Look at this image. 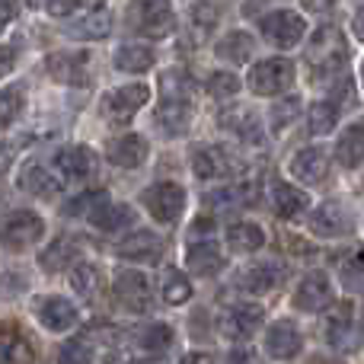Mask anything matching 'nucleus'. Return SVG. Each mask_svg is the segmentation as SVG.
I'll return each instance as SVG.
<instances>
[{
	"label": "nucleus",
	"mask_w": 364,
	"mask_h": 364,
	"mask_svg": "<svg viewBox=\"0 0 364 364\" xmlns=\"http://www.w3.org/2000/svg\"><path fill=\"white\" fill-rule=\"evenodd\" d=\"M348 61V42L342 36L339 26H320L307 42V64L314 77H326L333 80Z\"/></svg>",
	"instance_id": "f257e3e1"
},
{
	"label": "nucleus",
	"mask_w": 364,
	"mask_h": 364,
	"mask_svg": "<svg viewBox=\"0 0 364 364\" xmlns=\"http://www.w3.org/2000/svg\"><path fill=\"white\" fill-rule=\"evenodd\" d=\"M323 336H326V346L333 352H358L364 346V326L355 316V304L352 301H339L329 307V316L323 323Z\"/></svg>",
	"instance_id": "f03ea898"
},
{
	"label": "nucleus",
	"mask_w": 364,
	"mask_h": 364,
	"mask_svg": "<svg viewBox=\"0 0 364 364\" xmlns=\"http://www.w3.org/2000/svg\"><path fill=\"white\" fill-rule=\"evenodd\" d=\"M128 26L138 36L166 38L176 29V13H173L170 0H132L128 4Z\"/></svg>",
	"instance_id": "7ed1b4c3"
},
{
	"label": "nucleus",
	"mask_w": 364,
	"mask_h": 364,
	"mask_svg": "<svg viewBox=\"0 0 364 364\" xmlns=\"http://www.w3.org/2000/svg\"><path fill=\"white\" fill-rule=\"evenodd\" d=\"M250 90L256 96H278L294 83V61L288 58H265V61L252 64L250 77H246Z\"/></svg>",
	"instance_id": "20e7f679"
},
{
	"label": "nucleus",
	"mask_w": 364,
	"mask_h": 364,
	"mask_svg": "<svg viewBox=\"0 0 364 364\" xmlns=\"http://www.w3.org/2000/svg\"><path fill=\"white\" fill-rule=\"evenodd\" d=\"M112 294H115V301H119V307H125L128 314H147V310H151V282H147V275L138 269L115 272Z\"/></svg>",
	"instance_id": "39448f33"
},
{
	"label": "nucleus",
	"mask_w": 364,
	"mask_h": 364,
	"mask_svg": "<svg viewBox=\"0 0 364 364\" xmlns=\"http://www.w3.org/2000/svg\"><path fill=\"white\" fill-rule=\"evenodd\" d=\"M259 29H262V36L269 38L272 45H278V48H294V45L304 42L307 23H304V16L294 10H272L269 16H262Z\"/></svg>",
	"instance_id": "423d86ee"
},
{
	"label": "nucleus",
	"mask_w": 364,
	"mask_h": 364,
	"mask_svg": "<svg viewBox=\"0 0 364 364\" xmlns=\"http://www.w3.org/2000/svg\"><path fill=\"white\" fill-rule=\"evenodd\" d=\"M45 237V220L38 218L29 208H19V211H10L4 220V246L6 250H26V246H36L38 240Z\"/></svg>",
	"instance_id": "0eeeda50"
},
{
	"label": "nucleus",
	"mask_w": 364,
	"mask_h": 364,
	"mask_svg": "<svg viewBox=\"0 0 364 364\" xmlns=\"http://www.w3.org/2000/svg\"><path fill=\"white\" fill-rule=\"evenodd\" d=\"M144 208L151 211L154 220L173 224L186 211V188L179 182H157V186H151L144 192Z\"/></svg>",
	"instance_id": "6e6552de"
},
{
	"label": "nucleus",
	"mask_w": 364,
	"mask_h": 364,
	"mask_svg": "<svg viewBox=\"0 0 364 364\" xmlns=\"http://www.w3.org/2000/svg\"><path fill=\"white\" fill-rule=\"evenodd\" d=\"M333 304H336V288L326 272H310V275H304V282L297 284V291H294V307L301 310V314H320V310H329Z\"/></svg>",
	"instance_id": "1a4fd4ad"
},
{
	"label": "nucleus",
	"mask_w": 364,
	"mask_h": 364,
	"mask_svg": "<svg viewBox=\"0 0 364 364\" xmlns=\"http://www.w3.org/2000/svg\"><path fill=\"white\" fill-rule=\"evenodd\" d=\"M262 323H265V310L252 301H243V304H233V307L220 316V333H224L227 339L246 342L259 333Z\"/></svg>",
	"instance_id": "9d476101"
},
{
	"label": "nucleus",
	"mask_w": 364,
	"mask_h": 364,
	"mask_svg": "<svg viewBox=\"0 0 364 364\" xmlns=\"http://www.w3.org/2000/svg\"><path fill=\"white\" fill-rule=\"evenodd\" d=\"M310 230H314L316 237H329V240L348 237V233L355 230V218L342 201H323V205L310 214Z\"/></svg>",
	"instance_id": "9b49d317"
},
{
	"label": "nucleus",
	"mask_w": 364,
	"mask_h": 364,
	"mask_svg": "<svg viewBox=\"0 0 364 364\" xmlns=\"http://www.w3.org/2000/svg\"><path fill=\"white\" fill-rule=\"evenodd\" d=\"M151 100V87L147 83H128V87H119L102 100V112H106L109 122H128L134 112H138L144 102Z\"/></svg>",
	"instance_id": "f8f14e48"
},
{
	"label": "nucleus",
	"mask_w": 364,
	"mask_h": 364,
	"mask_svg": "<svg viewBox=\"0 0 364 364\" xmlns=\"http://www.w3.org/2000/svg\"><path fill=\"white\" fill-rule=\"evenodd\" d=\"M51 166L58 170V176L64 182H83L93 176L96 170V154L83 144H70V147H61L51 160Z\"/></svg>",
	"instance_id": "ddd939ff"
},
{
	"label": "nucleus",
	"mask_w": 364,
	"mask_h": 364,
	"mask_svg": "<svg viewBox=\"0 0 364 364\" xmlns=\"http://www.w3.org/2000/svg\"><path fill=\"white\" fill-rule=\"evenodd\" d=\"M87 61H90V58L83 55V51H51V55L45 58V70H48L58 83H68V87H83V83H90Z\"/></svg>",
	"instance_id": "4468645a"
},
{
	"label": "nucleus",
	"mask_w": 364,
	"mask_h": 364,
	"mask_svg": "<svg viewBox=\"0 0 364 364\" xmlns=\"http://www.w3.org/2000/svg\"><path fill=\"white\" fill-rule=\"evenodd\" d=\"M237 170V160L227 147L208 144V147H195L192 151V173L198 179H227Z\"/></svg>",
	"instance_id": "2eb2a0df"
},
{
	"label": "nucleus",
	"mask_w": 364,
	"mask_h": 364,
	"mask_svg": "<svg viewBox=\"0 0 364 364\" xmlns=\"http://www.w3.org/2000/svg\"><path fill=\"white\" fill-rule=\"evenodd\" d=\"M19 188L29 195H38V198H51V195H58L68 182L58 176L55 166H45L42 160H29V164H23V170H19Z\"/></svg>",
	"instance_id": "dca6fc26"
},
{
	"label": "nucleus",
	"mask_w": 364,
	"mask_h": 364,
	"mask_svg": "<svg viewBox=\"0 0 364 364\" xmlns=\"http://www.w3.org/2000/svg\"><path fill=\"white\" fill-rule=\"evenodd\" d=\"M301 348H304V339H301V333H297V326L291 320H278V323L269 326V333H265V352H269L275 361L297 358Z\"/></svg>",
	"instance_id": "f3484780"
},
{
	"label": "nucleus",
	"mask_w": 364,
	"mask_h": 364,
	"mask_svg": "<svg viewBox=\"0 0 364 364\" xmlns=\"http://www.w3.org/2000/svg\"><path fill=\"white\" fill-rule=\"evenodd\" d=\"M36 316L45 329H51V333H68V329L77 326V307L58 294L42 297V301L36 304Z\"/></svg>",
	"instance_id": "a211bd4d"
},
{
	"label": "nucleus",
	"mask_w": 364,
	"mask_h": 364,
	"mask_svg": "<svg viewBox=\"0 0 364 364\" xmlns=\"http://www.w3.org/2000/svg\"><path fill=\"white\" fill-rule=\"evenodd\" d=\"M147 141L141 134H122V138L109 141L106 147V160L112 166H122V170H138L141 164L147 160Z\"/></svg>",
	"instance_id": "6ab92c4d"
},
{
	"label": "nucleus",
	"mask_w": 364,
	"mask_h": 364,
	"mask_svg": "<svg viewBox=\"0 0 364 364\" xmlns=\"http://www.w3.org/2000/svg\"><path fill=\"white\" fill-rule=\"evenodd\" d=\"M186 265H188V272H195V275L211 278V275H218V272L224 269V252H220V246L214 243L211 237L208 240H192L188 250H186Z\"/></svg>",
	"instance_id": "aec40b11"
},
{
	"label": "nucleus",
	"mask_w": 364,
	"mask_h": 364,
	"mask_svg": "<svg viewBox=\"0 0 364 364\" xmlns=\"http://www.w3.org/2000/svg\"><path fill=\"white\" fill-rule=\"evenodd\" d=\"M288 170H291V176L297 182H304V186H316V182L326 179L329 157L320 151V147H304V151H297L294 157H291Z\"/></svg>",
	"instance_id": "412c9836"
},
{
	"label": "nucleus",
	"mask_w": 364,
	"mask_h": 364,
	"mask_svg": "<svg viewBox=\"0 0 364 364\" xmlns=\"http://www.w3.org/2000/svg\"><path fill=\"white\" fill-rule=\"evenodd\" d=\"M122 259H132V262H157L164 256V240L151 230H134L115 246Z\"/></svg>",
	"instance_id": "4be33fe9"
},
{
	"label": "nucleus",
	"mask_w": 364,
	"mask_h": 364,
	"mask_svg": "<svg viewBox=\"0 0 364 364\" xmlns=\"http://www.w3.org/2000/svg\"><path fill=\"white\" fill-rule=\"evenodd\" d=\"M77 259H80V240L68 237V233H64V237H58V240H51V243L38 252V265H42L48 275L64 272V269H74Z\"/></svg>",
	"instance_id": "5701e85b"
},
{
	"label": "nucleus",
	"mask_w": 364,
	"mask_h": 364,
	"mask_svg": "<svg viewBox=\"0 0 364 364\" xmlns=\"http://www.w3.org/2000/svg\"><path fill=\"white\" fill-rule=\"evenodd\" d=\"M192 125V102L188 100H173V96H164V102L157 106V128L170 138H179V134L188 132Z\"/></svg>",
	"instance_id": "b1692460"
},
{
	"label": "nucleus",
	"mask_w": 364,
	"mask_h": 364,
	"mask_svg": "<svg viewBox=\"0 0 364 364\" xmlns=\"http://www.w3.org/2000/svg\"><path fill=\"white\" fill-rule=\"evenodd\" d=\"M278 282H282V269H278L275 262L246 265L237 275V288L243 291V294H265V291H272Z\"/></svg>",
	"instance_id": "393cba45"
},
{
	"label": "nucleus",
	"mask_w": 364,
	"mask_h": 364,
	"mask_svg": "<svg viewBox=\"0 0 364 364\" xmlns=\"http://www.w3.org/2000/svg\"><path fill=\"white\" fill-rule=\"evenodd\" d=\"M307 205H310V198L304 188L291 186V182H272V208H275L278 218L294 220L307 211Z\"/></svg>",
	"instance_id": "a878e982"
},
{
	"label": "nucleus",
	"mask_w": 364,
	"mask_h": 364,
	"mask_svg": "<svg viewBox=\"0 0 364 364\" xmlns=\"http://www.w3.org/2000/svg\"><path fill=\"white\" fill-rule=\"evenodd\" d=\"M227 246L233 252H256L265 246V233L252 220H237V224L227 227Z\"/></svg>",
	"instance_id": "bb28decb"
},
{
	"label": "nucleus",
	"mask_w": 364,
	"mask_h": 364,
	"mask_svg": "<svg viewBox=\"0 0 364 364\" xmlns=\"http://www.w3.org/2000/svg\"><path fill=\"white\" fill-rule=\"evenodd\" d=\"M138 348L141 352H151V355H164L173 348V342H176V333H173L170 323H147V326H141L138 333Z\"/></svg>",
	"instance_id": "cd10ccee"
},
{
	"label": "nucleus",
	"mask_w": 364,
	"mask_h": 364,
	"mask_svg": "<svg viewBox=\"0 0 364 364\" xmlns=\"http://www.w3.org/2000/svg\"><path fill=\"white\" fill-rule=\"evenodd\" d=\"M90 224H93L96 230H102V233H119V230H125L128 224H134V211L128 205L106 201V205H102L100 211L90 218Z\"/></svg>",
	"instance_id": "c85d7f7f"
},
{
	"label": "nucleus",
	"mask_w": 364,
	"mask_h": 364,
	"mask_svg": "<svg viewBox=\"0 0 364 364\" xmlns=\"http://www.w3.org/2000/svg\"><path fill=\"white\" fill-rule=\"evenodd\" d=\"M36 352H32V342L23 333L6 326L4 329V342H0V364H32Z\"/></svg>",
	"instance_id": "c756f323"
},
{
	"label": "nucleus",
	"mask_w": 364,
	"mask_h": 364,
	"mask_svg": "<svg viewBox=\"0 0 364 364\" xmlns=\"http://www.w3.org/2000/svg\"><path fill=\"white\" fill-rule=\"evenodd\" d=\"M214 55L220 58V61H230V64H246L252 55V36H246V32H227L224 38H220L218 45H214Z\"/></svg>",
	"instance_id": "7c9ffc66"
},
{
	"label": "nucleus",
	"mask_w": 364,
	"mask_h": 364,
	"mask_svg": "<svg viewBox=\"0 0 364 364\" xmlns=\"http://www.w3.org/2000/svg\"><path fill=\"white\" fill-rule=\"evenodd\" d=\"M160 297H164V304H170V307H182V304L192 301V282H188L179 269H166L164 275H160Z\"/></svg>",
	"instance_id": "2f4dec72"
},
{
	"label": "nucleus",
	"mask_w": 364,
	"mask_h": 364,
	"mask_svg": "<svg viewBox=\"0 0 364 364\" xmlns=\"http://www.w3.org/2000/svg\"><path fill=\"white\" fill-rule=\"evenodd\" d=\"M220 125L230 128L237 138H243L246 144H262V125H259V119L252 112H246V109H233L230 115H224L220 119Z\"/></svg>",
	"instance_id": "473e14b6"
},
{
	"label": "nucleus",
	"mask_w": 364,
	"mask_h": 364,
	"mask_svg": "<svg viewBox=\"0 0 364 364\" xmlns=\"http://www.w3.org/2000/svg\"><path fill=\"white\" fill-rule=\"evenodd\" d=\"M70 288H74V294H80L83 301H93L102 291V272L96 269L93 262H77L74 269H70Z\"/></svg>",
	"instance_id": "72a5a7b5"
},
{
	"label": "nucleus",
	"mask_w": 364,
	"mask_h": 364,
	"mask_svg": "<svg viewBox=\"0 0 364 364\" xmlns=\"http://www.w3.org/2000/svg\"><path fill=\"white\" fill-rule=\"evenodd\" d=\"M68 32H70V38H106L109 32H112V13L109 10H93V13H87L83 19H77Z\"/></svg>",
	"instance_id": "f704fd0d"
},
{
	"label": "nucleus",
	"mask_w": 364,
	"mask_h": 364,
	"mask_svg": "<svg viewBox=\"0 0 364 364\" xmlns=\"http://www.w3.org/2000/svg\"><path fill=\"white\" fill-rule=\"evenodd\" d=\"M106 201H109V195L102 192V188H90V192H80V195H74L70 201H64L61 214L64 218H87L90 220L102 205H106Z\"/></svg>",
	"instance_id": "c9c22d12"
},
{
	"label": "nucleus",
	"mask_w": 364,
	"mask_h": 364,
	"mask_svg": "<svg viewBox=\"0 0 364 364\" xmlns=\"http://www.w3.org/2000/svg\"><path fill=\"white\" fill-rule=\"evenodd\" d=\"M154 61H157L154 51L144 48V45H122L115 51V68L125 70V74H144V70H151Z\"/></svg>",
	"instance_id": "e433bc0d"
},
{
	"label": "nucleus",
	"mask_w": 364,
	"mask_h": 364,
	"mask_svg": "<svg viewBox=\"0 0 364 364\" xmlns=\"http://www.w3.org/2000/svg\"><path fill=\"white\" fill-rule=\"evenodd\" d=\"M336 160H339L346 170L361 166V160H364V132L348 128V132L339 138V144H336Z\"/></svg>",
	"instance_id": "4c0bfd02"
},
{
	"label": "nucleus",
	"mask_w": 364,
	"mask_h": 364,
	"mask_svg": "<svg viewBox=\"0 0 364 364\" xmlns=\"http://www.w3.org/2000/svg\"><path fill=\"white\" fill-rule=\"evenodd\" d=\"M96 352H100V348L93 346L90 336H74V339H68L61 346V352H58V364H93Z\"/></svg>",
	"instance_id": "58836bf2"
},
{
	"label": "nucleus",
	"mask_w": 364,
	"mask_h": 364,
	"mask_svg": "<svg viewBox=\"0 0 364 364\" xmlns=\"http://www.w3.org/2000/svg\"><path fill=\"white\" fill-rule=\"evenodd\" d=\"M339 125V106L333 100H323V102H314L307 112V128L310 134H329L333 128Z\"/></svg>",
	"instance_id": "ea45409f"
},
{
	"label": "nucleus",
	"mask_w": 364,
	"mask_h": 364,
	"mask_svg": "<svg viewBox=\"0 0 364 364\" xmlns=\"http://www.w3.org/2000/svg\"><path fill=\"white\" fill-rule=\"evenodd\" d=\"M339 275H342V284L355 288V284L364 282V246H352L346 256H339Z\"/></svg>",
	"instance_id": "a19ab883"
},
{
	"label": "nucleus",
	"mask_w": 364,
	"mask_h": 364,
	"mask_svg": "<svg viewBox=\"0 0 364 364\" xmlns=\"http://www.w3.org/2000/svg\"><path fill=\"white\" fill-rule=\"evenodd\" d=\"M160 83H164V96H173V100H188L195 90V80L186 70H166Z\"/></svg>",
	"instance_id": "79ce46f5"
},
{
	"label": "nucleus",
	"mask_w": 364,
	"mask_h": 364,
	"mask_svg": "<svg viewBox=\"0 0 364 364\" xmlns=\"http://www.w3.org/2000/svg\"><path fill=\"white\" fill-rule=\"evenodd\" d=\"M237 90H240V80L233 74H211L208 77V93L214 96V100H227V96H237Z\"/></svg>",
	"instance_id": "37998d69"
},
{
	"label": "nucleus",
	"mask_w": 364,
	"mask_h": 364,
	"mask_svg": "<svg viewBox=\"0 0 364 364\" xmlns=\"http://www.w3.org/2000/svg\"><path fill=\"white\" fill-rule=\"evenodd\" d=\"M297 112H301V100H294V96H291V100H282L275 109H272V128H275V132L288 128L291 122L297 119Z\"/></svg>",
	"instance_id": "c03bdc74"
},
{
	"label": "nucleus",
	"mask_w": 364,
	"mask_h": 364,
	"mask_svg": "<svg viewBox=\"0 0 364 364\" xmlns=\"http://www.w3.org/2000/svg\"><path fill=\"white\" fill-rule=\"evenodd\" d=\"M26 106V93L19 87H6L4 90V128L13 125V119H16L19 112H23Z\"/></svg>",
	"instance_id": "a18cd8bd"
},
{
	"label": "nucleus",
	"mask_w": 364,
	"mask_h": 364,
	"mask_svg": "<svg viewBox=\"0 0 364 364\" xmlns=\"http://www.w3.org/2000/svg\"><path fill=\"white\" fill-rule=\"evenodd\" d=\"M227 364H262V358H259L256 348L240 346V348H233V352L227 355Z\"/></svg>",
	"instance_id": "49530a36"
},
{
	"label": "nucleus",
	"mask_w": 364,
	"mask_h": 364,
	"mask_svg": "<svg viewBox=\"0 0 364 364\" xmlns=\"http://www.w3.org/2000/svg\"><path fill=\"white\" fill-rule=\"evenodd\" d=\"M80 4L83 0H45V6H48L51 16H68V13H74Z\"/></svg>",
	"instance_id": "de8ad7c7"
},
{
	"label": "nucleus",
	"mask_w": 364,
	"mask_h": 364,
	"mask_svg": "<svg viewBox=\"0 0 364 364\" xmlns=\"http://www.w3.org/2000/svg\"><path fill=\"white\" fill-rule=\"evenodd\" d=\"M192 16H195V23H205V26H214V23H218V10H214V4H205V6H195V13H192Z\"/></svg>",
	"instance_id": "09e8293b"
},
{
	"label": "nucleus",
	"mask_w": 364,
	"mask_h": 364,
	"mask_svg": "<svg viewBox=\"0 0 364 364\" xmlns=\"http://www.w3.org/2000/svg\"><path fill=\"white\" fill-rule=\"evenodd\" d=\"M182 364H214V358L208 352H188L186 358H182Z\"/></svg>",
	"instance_id": "8fccbe9b"
},
{
	"label": "nucleus",
	"mask_w": 364,
	"mask_h": 364,
	"mask_svg": "<svg viewBox=\"0 0 364 364\" xmlns=\"http://www.w3.org/2000/svg\"><path fill=\"white\" fill-rule=\"evenodd\" d=\"M301 4L307 6V10H316V13H320V10H329V6H333V0H301Z\"/></svg>",
	"instance_id": "3c124183"
},
{
	"label": "nucleus",
	"mask_w": 364,
	"mask_h": 364,
	"mask_svg": "<svg viewBox=\"0 0 364 364\" xmlns=\"http://www.w3.org/2000/svg\"><path fill=\"white\" fill-rule=\"evenodd\" d=\"M13 16H16V0H4V26L13 23Z\"/></svg>",
	"instance_id": "603ef678"
},
{
	"label": "nucleus",
	"mask_w": 364,
	"mask_h": 364,
	"mask_svg": "<svg viewBox=\"0 0 364 364\" xmlns=\"http://www.w3.org/2000/svg\"><path fill=\"white\" fill-rule=\"evenodd\" d=\"M10 68H13V48L6 45L4 48V70H10Z\"/></svg>",
	"instance_id": "864d4df0"
},
{
	"label": "nucleus",
	"mask_w": 364,
	"mask_h": 364,
	"mask_svg": "<svg viewBox=\"0 0 364 364\" xmlns=\"http://www.w3.org/2000/svg\"><path fill=\"white\" fill-rule=\"evenodd\" d=\"M355 32H358V36L364 38V10L358 13V16H355Z\"/></svg>",
	"instance_id": "5fc2aeb1"
},
{
	"label": "nucleus",
	"mask_w": 364,
	"mask_h": 364,
	"mask_svg": "<svg viewBox=\"0 0 364 364\" xmlns=\"http://www.w3.org/2000/svg\"><path fill=\"white\" fill-rule=\"evenodd\" d=\"M128 364H164V361H157V358H134V361H128Z\"/></svg>",
	"instance_id": "6e6d98bb"
},
{
	"label": "nucleus",
	"mask_w": 364,
	"mask_h": 364,
	"mask_svg": "<svg viewBox=\"0 0 364 364\" xmlns=\"http://www.w3.org/2000/svg\"><path fill=\"white\" fill-rule=\"evenodd\" d=\"M45 4V0H29V6H42Z\"/></svg>",
	"instance_id": "4d7b16f0"
},
{
	"label": "nucleus",
	"mask_w": 364,
	"mask_h": 364,
	"mask_svg": "<svg viewBox=\"0 0 364 364\" xmlns=\"http://www.w3.org/2000/svg\"><path fill=\"white\" fill-rule=\"evenodd\" d=\"M355 128H358V132H364V119H361V122H358V125H355Z\"/></svg>",
	"instance_id": "13d9d810"
},
{
	"label": "nucleus",
	"mask_w": 364,
	"mask_h": 364,
	"mask_svg": "<svg viewBox=\"0 0 364 364\" xmlns=\"http://www.w3.org/2000/svg\"><path fill=\"white\" fill-rule=\"evenodd\" d=\"M361 80H364V64H361Z\"/></svg>",
	"instance_id": "bf43d9fd"
}]
</instances>
